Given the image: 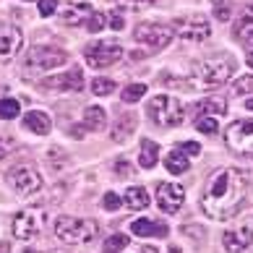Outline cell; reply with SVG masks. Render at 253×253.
<instances>
[{"mask_svg": "<svg viewBox=\"0 0 253 253\" xmlns=\"http://www.w3.org/2000/svg\"><path fill=\"white\" fill-rule=\"evenodd\" d=\"M177 37L183 42L201 44L211 37V26L204 16H193V18H185V21H177Z\"/></svg>", "mask_w": 253, "mask_h": 253, "instance_id": "11", "label": "cell"}, {"mask_svg": "<svg viewBox=\"0 0 253 253\" xmlns=\"http://www.w3.org/2000/svg\"><path fill=\"white\" fill-rule=\"evenodd\" d=\"M107 21H110V29H115V32H120L126 26V21H123V16H120V13H110Z\"/></svg>", "mask_w": 253, "mask_h": 253, "instance_id": "39", "label": "cell"}, {"mask_svg": "<svg viewBox=\"0 0 253 253\" xmlns=\"http://www.w3.org/2000/svg\"><path fill=\"white\" fill-rule=\"evenodd\" d=\"M8 94V86H3V89H0V97H5Z\"/></svg>", "mask_w": 253, "mask_h": 253, "instance_id": "44", "label": "cell"}, {"mask_svg": "<svg viewBox=\"0 0 253 253\" xmlns=\"http://www.w3.org/2000/svg\"><path fill=\"white\" fill-rule=\"evenodd\" d=\"M84 58L91 68H107L123 58V47L118 42H89L84 50Z\"/></svg>", "mask_w": 253, "mask_h": 253, "instance_id": "7", "label": "cell"}, {"mask_svg": "<svg viewBox=\"0 0 253 253\" xmlns=\"http://www.w3.org/2000/svg\"><path fill=\"white\" fill-rule=\"evenodd\" d=\"M222 246L227 248V253H246L253 246V232L248 227H240L235 232H224Z\"/></svg>", "mask_w": 253, "mask_h": 253, "instance_id": "16", "label": "cell"}, {"mask_svg": "<svg viewBox=\"0 0 253 253\" xmlns=\"http://www.w3.org/2000/svg\"><path fill=\"white\" fill-rule=\"evenodd\" d=\"M196 128H199L201 133H206V136H214L219 130V126H217V120H214V118H199V120H196Z\"/></svg>", "mask_w": 253, "mask_h": 253, "instance_id": "31", "label": "cell"}, {"mask_svg": "<svg viewBox=\"0 0 253 253\" xmlns=\"http://www.w3.org/2000/svg\"><path fill=\"white\" fill-rule=\"evenodd\" d=\"M251 191V180L243 170H222L214 180L209 183L206 193L201 196V209L211 219H230L246 206Z\"/></svg>", "mask_w": 253, "mask_h": 253, "instance_id": "1", "label": "cell"}, {"mask_svg": "<svg viewBox=\"0 0 253 253\" xmlns=\"http://www.w3.org/2000/svg\"><path fill=\"white\" fill-rule=\"evenodd\" d=\"M84 86H86L84 84V71L79 65H73L68 73H60V76L42 81V89H47V91H81Z\"/></svg>", "mask_w": 253, "mask_h": 253, "instance_id": "13", "label": "cell"}, {"mask_svg": "<svg viewBox=\"0 0 253 253\" xmlns=\"http://www.w3.org/2000/svg\"><path fill=\"white\" fill-rule=\"evenodd\" d=\"M120 204H123V199H120L118 193H112V191H107V193H105V199H102V206H105L107 211H118V209H120Z\"/></svg>", "mask_w": 253, "mask_h": 253, "instance_id": "33", "label": "cell"}, {"mask_svg": "<svg viewBox=\"0 0 253 253\" xmlns=\"http://www.w3.org/2000/svg\"><path fill=\"white\" fill-rule=\"evenodd\" d=\"M248 91H253V76H243L232 84V94H248Z\"/></svg>", "mask_w": 253, "mask_h": 253, "instance_id": "32", "label": "cell"}, {"mask_svg": "<svg viewBox=\"0 0 253 253\" xmlns=\"http://www.w3.org/2000/svg\"><path fill=\"white\" fill-rule=\"evenodd\" d=\"M170 253H180V248H175V246H172V248H170Z\"/></svg>", "mask_w": 253, "mask_h": 253, "instance_id": "45", "label": "cell"}, {"mask_svg": "<svg viewBox=\"0 0 253 253\" xmlns=\"http://www.w3.org/2000/svg\"><path fill=\"white\" fill-rule=\"evenodd\" d=\"M84 26H86V32L97 34V32H102V29L107 26V16H105V13H91V16H89V21L84 24Z\"/></svg>", "mask_w": 253, "mask_h": 253, "instance_id": "30", "label": "cell"}, {"mask_svg": "<svg viewBox=\"0 0 253 253\" xmlns=\"http://www.w3.org/2000/svg\"><path fill=\"white\" fill-rule=\"evenodd\" d=\"M5 183L11 185V188L16 191V193H21V196H32V193H37L42 188V175L34 170V167H29V165H18V167H11L8 170V175H5Z\"/></svg>", "mask_w": 253, "mask_h": 253, "instance_id": "6", "label": "cell"}, {"mask_svg": "<svg viewBox=\"0 0 253 253\" xmlns=\"http://www.w3.org/2000/svg\"><path fill=\"white\" fill-rule=\"evenodd\" d=\"M118 5H123V8H133V11H138V8H146V5H152L154 0H115Z\"/></svg>", "mask_w": 253, "mask_h": 253, "instance_id": "36", "label": "cell"}, {"mask_svg": "<svg viewBox=\"0 0 253 253\" xmlns=\"http://www.w3.org/2000/svg\"><path fill=\"white\" fill-rule=\"evenodd\" d=\"M246 107H248V110H251V112H253V97H251V99H248V102H246Z\"/></svg>", "mask_w": 253, "mask_h": 253, "instance_id": "43", "label": "cell"}, {"mask_svg": "<svg viewBox=\"0 0 253 253\" xmlns=\"http://www.w3.org/2000/svg\"><path fill=\"white\" fill-rule=\"evenodd\" d=\"M91 13H94V11H91V3H84V0H71V3L63 5L60 18H63V24H68V26H79V24H86Z\"/></svg>", "mask_w": 253, "mask_h": 253, "instance_id": "15", "label": "cell"}, {"mask_svg": "<svg viewBox=\"0 0 253 253\" xmlns=\"http://www.w3.org/2000/svg\"><path fill=\"white\" fill-rule=\"evenodd\" d=\"M232 71H235V58L232 55H217L199 63V68L193 73V84L196 89H211V86H222L227 84Z\"/></svg>", "mask_w": 253, "mask_h": 253, "instance_id": "2", "label": "cell"}, {"mask_svg": "<svg viewBox=\"0 0 253 253\" xmlns=\"http://www.w3.org/2000/svg\"><path fill=\"white\" fill-rule=\"evenodd\" d=\"M133 128H136V118L128 112V115H123L118 120V128L112 130V138H115V141H126V138L133 133Z\"/></svg>", "mask_w": 253, "mask_h": 253, "instance_id": "25", "label": "cell"}, {"mask_svg": "<svg viewBox=\"0 0 253 253\" xmlns=\"http://www.w3.org/2000/svg\"><path fill=\"white\" fill-rule=\"evenodd\" d=\"M177 149H183V154H188V157H196V154H201V146L196 144V141H185V144H180Z\"/></svg>", "mask_w": 253, "mask_h": 253, "instance_id": "38", "label": "cell"}, {"mask_svg": "<svg viewBox=\"0 0 253 253\" xmlns=\"http://www.w3.org/2000/svg\"><path fill=\"white\" fill-rule=\"evenodd\" d=\"M133 172H136V170L130 167V162H126V159H118V162H115V175H118V177H130Z\"/></svg>", "mask_w": 253, "mask_h": 253, "instance_id": "35", "label": "cell"}, {"mask_svg": "<svg viewBox=\"0 0 253 253\" xmlns=\"http://www.w3.org/2000/svg\"><path fill=\"white\" fill-rule=\"evenodd\" d=\"M55 235L63 243H89L97 235V222L94 219H76V217H60L55 222Z\"/></svg>", "mask_w": 253, "mask_h": 253, "instance_id": "4", "label": "cell"}, {"mask_svg": "<svg viewBox=\"0 0 253 253\" xmlns=\"http://www.w3.org/2000/svg\"><path fill=\"white\" fill-rule=\"evenodd\" d=\"M13 146H16L13 138H8V136H5V138H0V159L11 154V152H13Z\"/></svg>", "mask_w": 253, "mask_h": 253, "instance_id": "37", "label": "cell"}, {"mask_svg": "<svg viewBox=\"0 0 253 253\" xmlns=\"http://www.w3.org/2000/svg\"><path fill=\"white\" fill-rule=\"evenodd\" d=\"M24 34L13 24H0V60H11L21 50Z\"/></svg>", "mask_w": 253, "mask_h": 253, "instance_id": "14", "label": "cell"}, {"mask_svg": "<svg viewBox=\"0 0 253 253\" xmlns=\"http://www.w3.org/2000/svg\"><path fill=\"white\" fill-rule=\"evenodd\" d=\"M211 3H214V5H217V8H224V5H227V3H230V0H211Z\"/></svg>", "mask_w": 253, "mask_h": 253, "instance_id": "40", "label": "cell"}, {"mask_svg": "<svg viewBox=\"0 0 253 253\" xmlns=\"http://www.w3.org/2000/svg\"><path fill=\"white\" fill-rule=\"evenodd\" d=\"M44 222H47V214L40 209H24L13 217V235L18 240H32L42 232Z\"/></svg>", "mask_w": 253, "mask_h": 253, "instance_id": "9", "label": "cell"}, {"mask_svg": "<svg viewBox=\"0 0 253 253\" xmlns=\"http://www.w3.org/2000/svg\"><path fill=\"white\" fill-rule=\"evenodd\" d=\"M130 232L138 235V238H165L167 227H165V224H159V222H152V219H133Z\"/></svg>", "mask_w": 253, "mask_h": 253, "instance_id": "18", "label": "cell"}, {"mask_svg": "<svg viewBox=\"0 0 253 253\" xmlns=\"http://www.w3.org/2000/svg\"><path fill=\"white\" fill-rule=\"evenodd\" d=\"M18 112H21V105H18V99H3V102H0V118H3V120H13V118H18Z\"/></svg>", "mask_w": 253, "mask_h": 253, "instance_id": "27", "label": "cell"}, {"mask_svg": "<svg viewBox=\"0 0 253 253\" xmlns=\"http://www.w3.org/2000/svg\"><path fill=\"white\" fill-rule=\"evenodd\" d=\"M52 253H63V251H52Z\"/></svg>", "mask_w": 253, "mask_h": 253, "instance_id": "46", "label": "cell"}, {"mask_svg": "<svg viewBox=\"0 0 253 253\" xmlns=\"http://www.w3.org/2000/svg\"><path fill=\"white\" fill-rule=\"evenodd\" d=\"M37 8H40V16H52L58 11V0H40Z\"/></svg>", "mask_w": 253, "mask_h": 253, "instance_id": "34", "label": "cell"}, {"mask_svg": "<svg viewBox=\"0 0 253 253\" xmlns=\"http://www.w3.org/2000/svg\"><path fill=\"white\" fill-rule=\"evenodd\" d=\"M246 60H248V65H251V68H253V50H251V52L246 55Z\"/></svg>", "mask_w": 253, "mask_h": 253, "instance_id": "42", "label": "cell"}, {"mask_svg": "<svg viewBox=\"0 0 253 253\" xmlns=\"http://www.w3.org/2000/svg\"><path fill=\"white\" fill-rule=\"evenodd\" d=\"M199 112L204 118H219V115L227 112V102H224L222 97H209L199 105Z\"/></svg>", "mask_w": 253, "mask_h": 253, "instance_id": "23", "label": "cell"}, {"mask_svg": "<svg viewBox=\"0 0 253 253\" xmlns=\"http://www.w3.org/2000/svg\"><path fill=\"white\" fill-rule=\"evenodd\" d=\"M65 60H68L65 50L55 47V44H34L24 55V65L29 71H52L58 65H63Z\"/></svg>", "mask_w": 253, "mask_h": 253, "instance_id": "5", "label": "cell"}, {"mask_svg": "<svg viewBox=\"0 0 253 253\" xmlns=\"http://www.w3.org/2000/svg\"><path fill=\"white\" fill-rule=\"evenodd\" d=\"M138 253H159V251H157V248H152V246H146V248H141Z\"/></svg>", "mask_w": 253, "mask_h": 253, "instance_id": "41", "label": "cell"}, {"mask_svg": "<svg viewBox=\"0 0 253 253\" xmlns=\"http://www.w3.org/2000/svg\"><path fill=\"white\" fill-rule=\"evenodd\" d=\"M138 162H141L144 170H152V167L159 162V146L154 141H141V157H138Z\"/></svg>", "mask_w": 253, "mask_h": 253, "instance_id": "24", "label": "cell"}, {"mask_svg": "<svg viewBox=\"0 0 253 253\" xmlns=\"http://www.w3.org/2000/svg\"><path fill=\"white\" fill-rule=\"evenodd\" d=\"M224 138H227V146L235 149L238 154H253V118L232 120Z\"/></svg>", "mask_w": 253, "mask_h": 253, "instance_id": "10", "label": "cell"}, {"mask_svg": "<svg viewBox=\"0 0 253 253\" xmlns=\"http://www.w3.org/2000/svg\"><path fill=\"white\" fill-rule=\"evenodd\" d=\"M128 248V235L126 232H115V235H110L105 240V253H120Z\"/></svg>", "mask_w": 253, "mask_h": 253, "instance_id": "26", "label": "cell"}, {"mask_svg": "<svg viewBox=\"0 0 253 253\" xmlns=\"http://www.w3.org/2000/svg\"><path fill=\"white\" fill-rule=\"evenodd\" d=\"M24 126L29 128L32 133H37V136H47L50 128H52V120H50L47 112L32 110V112H26V115H24Z\"/></svg>", "mask_w": 253, "mask_h": 253, "instance_id": "17", "label": "cell"}, {"mask_svg": "<svg viewBox=\"0 0 253 253\" xmlns=\"http://www.w3.org/2000/svg\"><path fill=\"white\" fill-rule=\"evenodd\" d=\"M133 37H136L138 44H144V47L162 50V47H167V44L172 42L175 29L172 26H165V24H141V26H136Z\"/></svg>", "mask_w": 253, "mask_h": 253, "instance_id": "8", "label": "cell"}, {"mask_svg": "<svg viewBox=\"0 0 253 253\" xmlns=\"http://www.w3.org/2000/svg\"><path fill=\"white\" fill-rule=\"evenodd\" d=\"M232 34H235L240 42L253 44V5H248L246 11H243V16L235 21V29H232Z\"/></svg>", "mask_w": 253, "mask_h": 253, "instance_id": "19", "label": "cell"}, {"mask_svg": "<svg viewBox=\"0 0 253 253\" xmlns=\"http://www.w3.org/2000/svg\"><path fill=\"white\" fill-rule=\"evenodd\" d=\"M146 115H149V120H152L154 126H159V128H175V126L183 123L185 110H183V105H180L175 97L157 94V97L149 99Z\"/></svg>", "mask_w": 253, "mask_h": 253, "instance_id": "3", "label": "cell"}, {"mask_svg": "<svg viewBox=\"0 0 253 253\" xmlns=\"http://www.w3.org/2000/svg\"><path fill=\"white\" fill-rule=\"evenodd\" d=\"M123 204L128 206V209H133V211H141L149 206V193L146 188H141V185H133V188H128L123 193Z\"/></svg>", "mask_w": 253, "mask_h": 253, "instance_id": "20", "label": "cell"}, {"mask_svg": "<svg viewBox=\"0 0 253 253\" xmlns=\"http://www.w3.org/2000/svg\"><path fill=\"white\" fill-rule=\"evenodd\" d=\"M84 123H86V128H91V130H102L105 123H107L105 107H97V105L86 107V110H84Z\"/></svg>", "mask_w": 253, "mask_h": 253, "instance_id": "22", "label": "cell"}, {"mask_svg": "<svg viewBox=\"0 0 253 253\" xmlns=\"http://www.w3.org/2000/svg\"><path fill=\"white\" fill-rule=\"evenodd\" d=\"M185 201V191L177 183H159L157 185V204L165 214H177Z\"/></svg>", "mask_w": 253, "mask_h": 253, "instance_id": "12", "label": "cell"}, {"mask_svg": "<svg viewBox=\"0 0 253 253\" xmlns=\"http://www.w3.org/2000/svg\"><path fill=\"white\" fill-rule=\"evenodd\" d=\"M165 167H167V172H172V175H183L188 170V154H183V149H172V152L165 157Z\"/></svg>", "mask_w": 253, "mask_h": 253, "instance_id": "21", "label": "cell"}, {"mask_svg": "<svg viewBox=\"0 0 253 253\" xmlns=\"http://www.w3.org/2000/svg\"><path fill=\"white\" fill-rule=\"evenodd\" d=\"M144 94H146V86H144V84H130V86L123 89V94H120V97H123L126 105H130V102H138Z\"/></svg>", "mask_w": 253, "mask_h": 253, "instance_id": "28", "label": "cell"}, {"mask_svg": "<svg viewBox=\"0 0 253 253\" xmlns=\"http://www.w3.org/2000/svg\"><path fill=\"white\" fill-rule=\"evenodd\" d=\"M91 91H94L97 97H105V94H112L115 91V81H110V79H94L91 81Z\"/></svg>", "mask_w": 253, "mask_h": 253, "instance_id": "29", "label": "cell"}, {"mask_svg": "<svg viewBox=\"0 0 253 253\" xmlns=\"http://www.w3.org/2000/svg\"><path fill=\"white\" fill-rule=\"evenodd\" d=\"M24 3H29V0H24Z\"/></svg>", "mask_w": 253, "mask_h": 253, "instance_id": "47", "label": "cell"}]
</instances>
